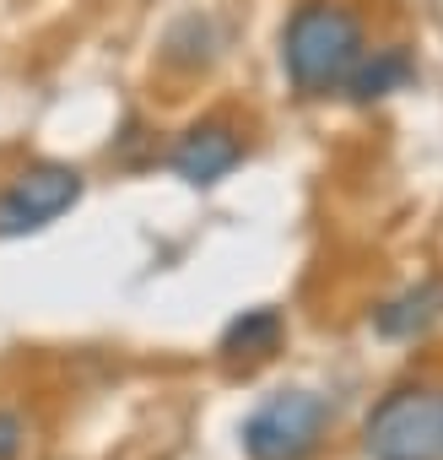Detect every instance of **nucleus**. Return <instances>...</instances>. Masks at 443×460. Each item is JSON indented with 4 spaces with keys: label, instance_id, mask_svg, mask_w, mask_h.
<instances>
[{
    "label": "nucleus",
    "instance_id": "1",
    "mask_svg": "<svg viewBox=\"0 0 443 460\" xmlns=\"http://www.w3.org/2000/svg\"><path fill=\"white\" fill-rule=\"evenodd\" d=\"M362 55H368L362 17L346 12V6H330V0H308V6H298L287 33H282V60H287V76H292V87L303 98L341 93Z\"/></svg>",
    "mask_w": 443,
    "mask_h": 460
},
{
    "label": "nucleus",
    "instance_id": "6",
    "mask_svg": "<svg viewBox=\"0 0 443 460\" xmlns=\"http://www.w3.org/2000/svg\"><path fill=\"white\" fill-rule=\"evenodd\" d=\"M438 320H443V282H421V288L389 298V304L373 314V331L389 336V341H411V336H421V331L438 325Z\"/></svg>",
    "mask_w": 443,
    "mask_h": 460
},
{
    "label": "nucleus",
    "instance_id": "2",
    "mask_svg": "<svg viewBox=\"0 0 443 460\" xmlns=\"http://www.w3.org/2000/svg\"><path fill=\"white\" fill-rule=\"evenodd\" d=\"M368 460H443V385H400L362 422Z\"/></svg>",
    "mask_w": 443,
    "mask_h": 460
},
{
    "label": "nucleus",
    "instance_id": "7",
    "mask_svg": "<svg viewBox=\"0 0 443 460\" xmlns=\"http://www.w3.org/2000/svg\"><path fill=\"white\" fill-rule=\"evenodd\" d=\"M282 336H287V320H282V309H244L228 331H222V358L228 363H265L276 347H282Z\"/></svg>",
    "mask_w": 443,
    "mask_h": 460
},
{
    "label": "nucleus",
    "instance_id": "9",
    "mask_svg": "<svg viewBox=\"0 0 443 460\" xmlns=\"http://www.w3.org/2000/svg\"><path fill=\"white\" fill-rule=\"evenodd\" d=\"M22 444H28V428H22V417L0 406V460H17V455H22Z\"/></svg>",
    "mask_w": 443,
    "mask_h": 460
},
{
    "label": "nucleus",
    "instance_id": "5",
    "mask_svg": "<svg viewBox=\"0 0 443 460\" xmlns=\"http://www.w3.org/2000/svg\"><path fill=\"white\" fill-rule=\"evenodd\" d=\"M239 157H244L239 130L222 125V119H205V125H195V130L178 136L168 168H173L184 184H216V179H228V173L239 168Z\"/></svg>",
    "mask_w": 443,
    "mask_h": 460
},
{
    "label": "nucleus",
    "instance_id": "4",
    "mask_svg": "<svg viewBox=\"0 0 443 460\" xmlns=\"http://www.w3.org/2000/svg\"><path fill=\"white\" fill-rule=\"evenodd\" d=\"M82 200V173L65 163H39L22 179H12V190H0V239H22L49 227L60 211H71Z\"/></svg>",
    "mask_w": 443,
    "mask_h": 460
},
{
    "label": "nucleus",
    "instance_id": "3",
    "mask_svg": "<svg viewBox=\"0 0 443 460\" xmlns=\"http://www.w3.org/2000/svg\"><path fill=\"white\" fill-rule=\"evenodd\" d=\"M330 428V406L314 390H276L255 417L244 422V455L249 460H308Z\"/></svg>",
    "mask_w": 443,
    "mask_h": 460
},
{
    "label": "nucleus",
    "instance_id": "8",
    "mask_svg": "<svg viewBox=\"0 0 443 460\" xmlns=\"http://www.w3.org/2000/svg\"><path fill=\"white\" fill-rule=\"evenodd\" d=\"M405 82H411V55H405V49H373V55H362L357 71L346 76V93H352L357 103H373V98H389V93L405 87Z\"/></svg>",
    "mask_w": 443,
    "mask_h": 460
}]
</instances>
